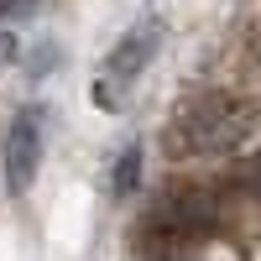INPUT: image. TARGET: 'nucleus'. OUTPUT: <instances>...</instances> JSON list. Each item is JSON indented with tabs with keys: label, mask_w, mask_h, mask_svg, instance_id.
<instances>
[{
	"label": "nucleus",
	"mask_w": 261,
	"mask_h": 261,
	"mask_svg": "<svg viewBox=\"0 0 261 261\" xmlns=\"http://www.w3.org/2000/svg\"><path fill=\"white\" fill-rule=\"evenodd\" d=\"M115 188H120V193L136 188V151H125V157H120V167H115Z\"/></svg>",
	"instance_id": "39448f33"
},
{
	"label": "nucleus",
	"mask_w": 261,
	"mask_h": 261,
	"mask_svg": "<svg viewBox=\"0 0 261 261\" xmlns=\"http://www.w3.org/2000/svg\"><path fill=\"white\" fill-rule=\"evenodd\" d=\"M214 199L204 188H172L162 193L157 204H151L146 214V230H151V241H162V246H188V241H199V235L214 230Z\"/></svg>",
	"instance_id": "f03ea898"
},
{
	"label": "nucleus",
	"mask_w": 261,
	"mask_h": 261,
	"mask_svg": "<svg viewBox=\"0 0 261 261\" xmlns=\"http://www.w3.org/2000/svg\"><path fill=\"white\" fill-rule=\"evenodd\" d=\"M151 47H157V27H130L115 42V53L105 58V68L94 79V105H99V110H120V99H125L130 84H136V73L146 68Z\"/></svg>",
	"instance_id": "7ed1b4c3"
},
{
	"label": "nucleus",
	"mask_w": 261,
	"mask_h": 261,
	"mask_svg": "<svg viewBox=\"0 0 261 261\" xmlns=\"http://www.w3.org/2000/svg\"><path fill=\"white\" fill-rule=\"evenodd\" d=\"M6 6H32V0H0V11H6Z\"/></svg>",
	"instance_id": "423d86ee"
},
{
	"label": "nucleus",
	"mask_w": 261,
	"mask_h": 261,
	"mask_svg": "<svg viewBox=\"0 0 261 261\" xmlns=\"http://www.w3.org/2000/svg\"><path fill=\"white\" fill-rule=\"evenodd\" d=\"M37 167H42V115L37 110H21L11 120V130H6V183L16 193L32 188Z\"/></svg>",
	"instance_id": "20e7f679"
},
{
	"label": "nucleus",
	"mask_w": 261,
	"mask_h": 261,
	"mask_svg": "<svg viewBox=\"0 0 261 261\" xmlns=\"http://www.w3.org/2000/svg\"><path fill=\"white\" fill-rule=\"evenodd\" d=\"M251 136H256V105L241 94H225V89L188 94L162 130L172 157H230Z\"/></svg>",
	"instance_id": "f257e3e1"
}]
</instances>
